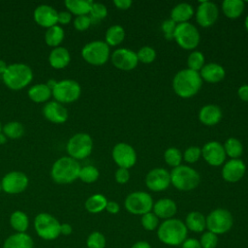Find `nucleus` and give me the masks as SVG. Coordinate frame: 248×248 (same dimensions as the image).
<instances>
[{
	"instance_id": "f257e3e1",
	"label": "nucleus",
	"mask_w": 248,
	"mask_h": 248,
	"mask_svg": "<svg viewBox=\"0 0 248 248\" xmlns=\"http://www.w3.org/2000/svg\"><path fill=\"white\" fill-rule=\"evenodd\" d=\"M202 85V79L199 72L188 68L178 71L172 78V88L174 93L181 98H191L195 96Z\"/></svg>"
},
{
	"instance_id": "f03ea898",
	"label": "nucleus",
	"mask_w": 248,
	"mask_h": 248,
	"mask_svg": "<svg viewBox=\"0 0 248 248\" xmlns=\"http://www.w3.org/2000/svg\"><path fill=\"white\" fill-rule=\"evenodd\" d=\"M188 230L185 224L176 218H170L161 223L157 229V235L161 242L170 245L177 246L187 238Z\"/></svg>"
},
{
	"instance_id": "7ed1b4c3",
	"label": "nucleus",
	"mask_w": 248,
	"mask_h": 248,
	"mask_svg": "<svg viewBox=\"0 0 248 248\" xmlns=\"http://www.w3.org/2000/svg\"><path fill=\"white\" fill-rule=\"evenodd\" d=\"M80 166L72 157L59 158L51 168V177L59 184H68L78 178Z\"/></svg>"
},
{
	"instance_id": "20e7f679",
	"label": "nucleus",
	"mask_w": 248,
	"mask_h": 248,
	"mask_svg": "<svg viewBox=\"0 0 248 248\" xmlns=\"http://www.w3.org/2000/svg\"><path fill=\"white\" fill-rule=\"evenodd\" d=\"M2 76L4 83L13 90L22 89L27 86L33 78L31 68L22 63L8 65L7 70Z\"/></svg>"
},
{
	"instance_id": "39448f33",
	"label": "nucleus",
	"mask_w": 248,
	"mask_h": 248,
	"mask_svg": "<svg viewBox=\"0 0 248 248\" xmlns=\"http://www.w3.org/2000/svg\"><path fill=\"white\" fill-rule=\"evenodd\" d=\"M170 183L180 191H191L198 187L201 177L199 172L186 165H180L170 172Z\"/></svg>"
},
{
	"instance_id": "423d86ee",
	"label": "nucleus",
	"mask_w": 248,
	"mask_h": 248,
	"mask_svg": "<svg viewBox=\"0 0 248 248\" xmlns=\"http://www.w3.org/2000/svg\"><path fill=\"white\" fill-rule=\"evenodd\" d=\"M59 221L48 213H40L35 217L34 228L37 234L45 240H53L60 235Z\"/></svg>"
},
{
	"instance_id": "0eeeda50",
	"label": "nucleus",
	"mask_w": 248,
	"mask_h": 248,
	"mask_svg": "<svg viewBox=\"0 0 248 248\" xmlns=\"http://www.w3.org/2000/svg\"><path fill=\"white\" fill-rule=\"evenodd\" d=\"M206 229L215 234H223L229 232L233 225L232 213L225 208H216L206 217Z\"/></svg>"
},
{
	"instance_id": "6e6552de",
	"label": "nucleus",
	"mask_w": 248,
	"mask_h": 248,
	"mask_svg": "<svg viewBox=\"0 0 248 248\" xmlns=\"http://www.w3.org/2000/svg\"><path fill=\"white\" fill-rule=\"evenodd\" d=\"M173 39L180 47L190 50L198 46L200 44L201 35L194 24L190 22H183L176 25Z\"/></svg>"
},
{
	"instance_id": "1a4fd4ad",
	"label": "nucleus",
	"mask_w": 248,
	"mask_h": 248,
	"mask_svg": "<svg viewBox=\"0 0 248 248\" xmlns=\"http://www.w3.org/2000/svg\"><path fill=\"white\" fill-rule=\"evenodd\" d=\"M153 204L152 197L143 191L132 192L124 201V206L128 212L141 216L150 212L153 208Z\"/></svg>"
},
{
	"instance_id": "9d476101",
	"label": "nucleus",
	"mask_w": 248,
	"mask_h": 248,
	"mask_svg": "<svg viewBox=\"0 0 248 248\" xmlns=\"http://www.w3.org/2000/svg\"><path fill=\"white\" fill-rule=\"evenodd\" d=\"M81 56L87 63L94 66H101L108 60L109 46L103 41L90 42L82 47Z\"/></svg>"
},
{
	"instance_id": "9b49d317",
	"label": "nucleus",
	"mask_w": 248,
	"mask_h": 248,
	"mask_svg": "<svg viewBox=\"0 0 248 248\" xmlns=\"http://www.w3.org/2000/svg\"><path fill=\"white\" fill-rule=\"evenodd\" d=\"M93 149V140L88 134L78 133L67 142V152L70 157L79 160L89 156Z\"/></svg>"
},
{
	"instance_id": "f8f14e48",
	"label": "nucleus",
	"mask_w": 248,
	"mask_h": 248,
	"mask_svg": "<svg viewBox=\"0 0 248 248\" xmlns=\"http://www.w3.org/2000/svg\"><path fill=\"white\" fill-rule=\"evenodd\" d=\"M81 93L80 85L78 81L73 79H64L57 81L51 90V94L56 102L73 103L77 101Z\"/></svg>"
},
{
	"instance_id": "ddd939ff",
	"label": "nucleus",
	"mask_w": 248,
	"mask_h": 248,
	"mask_svg": "<svg viewBox=\"0 0 248 248\" xmlns=\"http://www.w3.org/2000/svg\"><path fill=\"white\" fill-rule=\"evenodd\" d=\"M112 159L119 168L129 170L137 162V153L134 147L126 142L116 143L111 151Z\"/></svg>"
},
{
	"instance_id": "4468645a",
	"label": "nucleus",
	"mask_w": 248,
	"mask_h": 248,
	"mask_svg": "<svg viewBox=\"0 0 248 248\" xmlns=\"http://www.w3.org/2000/svg\"><path fill=\"white\" fill-rule=\"evenodd\" d=\"M145 184L153 192L164 191L170 184V174L164 168L152 169L145 176Z\"/></svg>"
},
{
	"instance_id": "2eb2a0df",
	"label": "nucleus",
	"mask_w": 248,
	"mask_h": 248,
	"mask_svg": "<svg viewBox=\"0 0 248 248\" xmlns=\"http://www.w3.org/2000/svg\"><path fill=\"white\" fill-rule=\"evenodd\" d=\"M28 185L27 176L21 171L8 172L1 181L2 189L8 194H19L23 192Z\"/></svg>"
},
{
	"instance_id": "dca6fc26",
	"label": "nucleus",
	"mask_w": 248,
	"mask_h": 248,
	"mask_svg": "<svg viewBox=\"0 0 248 248\" xmlns=\"http://www.w3.org/2000/svg\"><path fill=\"white\" fill-rule=\"evenodd\" d=\"M202 150V156L204 161L213 167H219L225 163L226 152L222 143L216 140L206 142Z\"/></svg>"
},
{
	"instance_id": "f3484780",
	"label": "nucleus",
	"mask_w": 248,
	"mask_h": 248,
	"mask_svg": "<svg viewBox=\"0 0 248 248\" xmlns=\"http://www.w3.org/2000/svg\"><path fill=\"white\" fill-rule=\"evenodd\" d=\"M219 16L217 5L211 1H201L196 12V20L202 27L213 25Z\"/></svg>"
},
{
	"instance_id": "a211bd4d",
	"label": "nucleus",
	"mask_w": 248,
	"mask_h": 248,
	"mask_svg": "<svg viewBox=\"0 0 248 248\" xmlns=\"http://www.w3.org/2000/svg\"><path fill=\"white\" fill-rule=\"evenodd\" d=\"M111 62L114 67L122 71H131L139 63L137 52L132 49L121 47L115 49L111 54Z\"/></svg>"
},
{
	"instance_id": "6ab92c4d",
	"label": "nucleus",
	"mask_w": 248,
	"mask_h": 248,
	"mask_svg": "<svg viewBox=\"0 0 248 248\" xmlns=\"http://www.w3.org/2000/svg\"><path fill=\"white\" fill-rule=\"evenodd\" d=\"M246 166L240 159H231L224 163L222 168V177L228 182H237L245 174Z\"/></svg>"
},
{
	"instance_id": "aec40b11",
	"label": "nucleus",
	"mask_w": 248,
	"mask_h": 248,
	"mask_svg": "<svg viewBox=\"0 0 248 248\" xmlns=\"http://www.w3.org/2000/svg\"><path fill=\"white\" fill-rule=\"evenodd\" d=\"M57 11L49 5H40L34 11L35 21L43 27H52L57 23Z\"/></svg>"
},
{
	"instance_id": "412c9836",
	"label": "nucleus",
	"mask_w": 248,
	"mask_h": 248,
	"mask_svg": "<svg viewBox=\"0 0 248 248\" xmlns=\"http://www.w3.org/2000/svg\"><path fill=\"white\" fill-rule=\"evenodd\" d=\"M44 116L50 122L53 123H64L68 119V111L62 104L51 101L45 105L43 108Z\"/></svg>"
},
{
	"instance_id": "4be33fe9",
	"label": "nucleus",
	"mask_w": 248,
	"mask_h": 248,
	"mask_svg": "<svg viewBox=\"0 0 248 248\" xmlns=\"http://www.w3.org/2000/svg\"><path fill=\"white\" fill-rule=\"evenodd\" d=\"M153 213L161 219H170L173 218L177 211V205L174 201L169 198H163L158 200L153 204Z\"/></svg>"
},
{
	"instance_id": "5701e85b",
	"label": "nucleus",
	"mask_w": 248,
	"mask_h": 248,
	"mask_svg": "<svg viewBox=\"0 0 248 248\" xmlns=\"http://www.w3.org/2000/svg\"><path fill=\"white\" fill-rule=\"evenodd\" d=\"M200 76L202 80L210 83H216L221 81L225 78L226 72L224 67L220 64L210 62L204 64V66L201 70Z\"/></svg>"
},
{
	"instance_id": "b1692460",
	"label": "nucleus",
	"mask_w": 248,
	"mask_h": 248,
	"mask_svg": "<svg viewBox=\"0 0 248 248\" xmlns=\"http://www.w3.org/2000/svg\"><path fill=\"white\" fill-rule=\"evenodd\" d=\"M222 118V110L219 106L209 104L203 106L199 111L200 121L206 126L216 125Z\"/></svg>"
},
{
	"instance_id": "393cba45",
	"label": "nucleus",
	"mask_w": 248,
	"mask_h": 248,
	"mask_svg": "<svg viewBox=\"0 0 248 248\" xmlns=\"http://www.w3.org/2000/svg\"><path fill=\"white\" fill-rule=\"evenodd\" d=\"M194 16V8L191 4L181 2L175 5L170 11V19L175 23L188 22V20Z\"/></svg>"
},
{
	"instance_id": "a878e982",
	"label": "nucleus",
	"mask_w": 248,
	"mask_h": 248,
	"mask_svg": "<svg viewBox=\"0 0 248 248\" xmlns=\"http://www.w3.org/2000/svg\"><path fill=\"white\" fill-rule=\"evenodd\" d=\"M71 56L67 48L63 46L54 47L48 56V61L51 67L55 69H63L70 63Z\"/></svg>"
},
{
	"instance_id": "bb28decb",
	"label": "nucleus",
	"mask_w": 248,
	"mask_h": 248,
	"mask_svg": "<svg viewBox=\"0 0 248 248\" xmlns=\"http://www.w3.org/2000/svg\"><path fill=\"white\" fill-rule=\"evenodd\" d=\"M33 239L26 232H16L5 240L3 248H33Z\"/></svg>"
},
{
	"instance_id": "cd10ccee",
	"label": "nucleus",
	"mask_w": 248,
	"mask_h": 248,
	"mask_svg": "<svg viewBox=\"0 0 248 248\" xmlns=\"http://www.w3.org/2000/svg\"><path fill=\"white\" fill-rule=\"evenodd\" d=\"M184 224L187 230L194 232H202L206 228V219L202 213L199 211H191L187 214Z\"/></svg>"
},
{
	"instance_id": "c85d7f7f",
	"label": "nucleus",
	"mask_w": 248,
	"mask_h": 248,
	"mask_svg": "<svg viewBox=\"0 0 248 248\" xmlns=\"http://www.w3.org/2000/svg\"><path fill=\"white\" fill-rule=\"evenodd\" d=\"M244 8L245 5L242 0H224L222 2V11L229 18L239 17L243 13Z\"/></svg>"
},
{
	"instance_id": "c756f323",
	"label": "nucleus",
	"mask_w": 248,
	"mask_h": 248,
	"mask_svg": "<svg viewBox=\"0 0 248 248\" xmlns=\"http://www.w3.org/2000/svg\"><path fill=\"white\" fill-rule=\"evenodd\" d=\"M51 95V90L46 83L35 84L28 90L29 98L35 103H45Z\"/></svg>"
},
{
	"instance_id": "7c9ffc66",
	"label": "nucleus",
	"mask_w": 248,
	"mask_h": 248,
	"mask_svg": "<svg viewBox=\"0 0 248 248\" xmlns=\"http://www.w3.org/2000/svg\"><path fill=\"white\" fill-rule=\"evenodd\" d=\"M93 1L91 0H66L65 6L71 14L78 16H83L90 13Z\"/></svg>"
},
{
	"instance_id": "2f4dec72",
	"label": "nucleus",
	"mask_w": 248,
	"mask_h": 248,
	"mask_svg": "<svg viewBox=\"0 0 248 248\" xmlns=\"http://www.w3.org/2000/svg\"><path fill=\"white\" fill-rule=\"evenodd\" d=\"M125 38V30L121 25L114 24L108 28L106 32V43L109 46H117L123 42Z\"/></svg>"
},
{
	"instance_id": "473e14b6",
	"label": "nucleus",
	"mask_w": 248,
	"mask_h": 248,
	"mask_svg": "<svg viewBox=\"0 0 248 248\" xmlns=\"http://www.w3.org/2000/svg\"><path fill=\"white\" fill-rule=\"evenodd\" d=\"M108 200L102 194H94L85 202V208L90 213H99L106 209Z\"/></svg>"
},
{
	"instance_id": "72a5a7b5",
	"label": "nucleus",
	"mask_w": 248,
	"mask_h": 248,
	"mask_svg": "<svg viewBox=\"0 0 248 248\" xmlns=\"http://www.w3.org/2000/svg\"><path fill=\"white\" fill-rule=\"evenodd\" d=\"M64 39V30L59 25H54L52 27L47 28L46 34H45V41L46 45L49 46L57 47L62 43Z\"/></svg>"
},
{
	"instance_id": "f704fd0d",
	"label": "nucleus",
	"mask_w": 248,
	"mask_h": 248,
	"mask_svg": "<svg viewBox=\"0 0 248 248\" xmlns=\"http://www.w3.org/2000/svg\"><path fill=\"white\" fill-rule=\"evenodd\" d=\"M10 224L16 232H25L29 226V219L23 211L16 210L12 213L10 217Z\"/></svg>"
},
{
	"instance_id": "c9c22d12",
	"label": "nucleus",
	"mask_w": 248,
	"mask_h": 248,
	"mask_svg": "<svg viewBox=\"0 0 248 248\" xmlns=\"http://www.w3.org/2000/svg\"><path fill=\"white\" fill-rule=\"evenodd\" d=\"M226 155L232 159H239L243 153V144L236 138H229L223 144Z\"/></svg>"
},
{
	"instance_id": "e433bc0d",
	"label": "nucleus",
	"mask_w": 248,
	"mask_h": 248,
	"mask_svg": "<svg viewBox=\"0 0 248 248\" xmlns=\"http://www.w3.org/2000/svg\"><path fill=\"white\" fill-rule=\"evenodd\" d=\"M3 132L4 135L10 139H19L23 136L24 134V128L21 123L17 121H11L3 127Z\"/></svg>"
},
{
	"instance_id": "4c0bfd02",
	"label": "nucleus",
	"mask_w": 248,
	"mask_h": 248,
	"mask_svg": "<svg viewBox=\"0 0 248 248\" xmlns=\"http://www.w3.org/2000/svg\"><path fill=\"white\" fill-rule=\"evenodd\" d=\"M204 61H205V59H204L203 53L202 51L195 50V51L191 52L187 58L188 69L199 72L204 66V64H205Z\"/></svg>"
},
{
	"instance_id": "58836bf2",
	"label": "nucleus",
	"mask_w": 248,
	"mask_h": 248,
	"mask_svg": "<svg viewBox=\"0 0 248 248\" xmlns=\"http://www.w3.org/2000/svg\"><path fill=\"white\" fill-rule=\"evenodd\" d=\"M182 158H183V155H182L181 151L178 148L173 147V146L166 149V151L164 153V159H165L166 163L173 168L181 165Z\"/></svg>"
},
{
	"instance_id": "ea45409f",
	"label": "nucleus",
	"mask_w": 248,
	"mask_h": 248,
	"mask_svg": "<svg viewBox=\"0 0 248 248\" xmlns=\"http://www.w3.org/2000/svg\"><path fill=\"white\" fill-rule=\"evenodd\" d=\"M78 178L85 183H93L99 178V170L94 166H85L80 168Z\"/></svg>"
},
{
	"instance_id": "a19ab883",
	"label": "nucleus",
	"mask_w": 248,
	"mask_h": 248,
	"mask_svg": "<svg viewBox=\"0 0 248 248\" xmlns=\"http://www.w3.org/2000/svg\"><path fill=\"white\" fill-rule=\"evenodd\" d=\"M137 57L140 62H142L144 64H149L155 60L156 51L153 47L149 46H144L138 50Z\"/></svg>"
},
{
	"instance_id": "79ce46f5",
	"label": "nucleus",
	"mask_w": 248,
	"mask_h": 248,
	"mask_svg": "<svg viewBox=\"0 0 248 248\" xmlns=\"http://www.w3.org/2000/svg\"><path fill=\"white\" fill-rule=\"evenodd\" d=\"M87 248H105L106 247V237L100 232H91L86 239Z\"/></svg>"
},
{
	"instance_id": "37998d69",
	"label": "nucleus",
	"mask_w": 248,
	"mask_h": 248,
	"mask_svg": "<svg viewBox=\"0 0 248 248\" xmlns=\"http://www.w3.org/2000/svg\"><path fill=\"white\" fill-rule=\"evenodd\" d=\"M140 222L141 226L146 231H154L159 227V218L151 211L143 214L141 216Z\"/></svg>"
},
{
	"instance_id": "c03bdc74",
	"label": "nucleus",
	"mask_w": 248,
	"mask_h": 248,
	"mask_svg": "<svg viewBox=\"0 0 248 248\" xmlns=\"http://www.w3.org/2000/svg\"><path fill=\"white\" fill-rule=\"evenodd\" d=\"M89 14H90L91 20L92 19L100 20V19H103V18H105L107 16L108 9L102 3H95V2H93Z\"/></svg>"
},
{
	"instance_id": "a18cd8bd",
	"label": "nucleus",
	"mask_w": 248,
	"mask_h": 248,
	"mask_svg": "<svg viewBox=\"0 0 248 248\" xmlns=\"http://www.w3.org/2000/svg\"><path fill=\"white\" fill-rule=\"evenodd\" d=\"M199 241L202 248H215L218 244V236L217 234L207 231L202 233Z\"/></svg>"
},
{
	"instance_id": "49530a36",
	"label": "nucleus",
	"mask_w": 248,
	"mask_h": 248,
	"mask_svg": "<svg viewBox=\"0 0 248 248\" xmlns=\"http://www.w3.org/2000/svg\"><path fill=\"white\" fill-rule=\"evenodd\" d=\"M202 156V150L198 146H189L183 153V159L190 164L196 163Z\"/></svg>"
},
{
	"instance_id": "de8ad7c7",
	"label": "nucleus",
	"mask_w": 248,
	"mask_h": 248,
	"mask_svg": "<svg viewBox=\"0 0 248 248\" xmlns=\"http://www.w3.org/2000/svg\"><path fill=\"white\" fill-rule=\"evenodd\" d=\"M177 23H175L172 19L169 18V19H165L161 25L162 31L164 33V36L167 40H172L173 39V34H174V30L176 27Z\"/></svg>"
},
{
	"instance_id": "09e8293b",
	"label": "nucleus",
	"mask_w": 248,
	"mask_h": 248,
	"mask_svg": "<svg viewBox=\"0 0 248 248\" xmlns=\"http://www.w3.org/2000/svg\"><path fill=\"white\" fill-rule=\"evenodd\" d=\"M92 21L89 16L83 15V16H76L74 20V26L78 31H85L89 28Z\"/></svg>"
},
{
	"instance_id": "8fccbe9b",
	"label": "nucleus",
	"mask_w": 248,
	"mask_h": 248,
	"mask_svg": "<svg viewBox=\"0 0 248 248\" xmlns=\"http://www.w3.org/2000/svg\"><path fill=\"white\" fill-rule=\"evenodd\" d=\"M130 179V172L127 169L118 168L115 171V180L119 184H125Z\"/></svg>"
},
{
	"instance_id": "3c124183",
	"label": "nucleus",
	"mask_w": 248,
	"mask_h": 248,
	"mask_svg": "<svg viewBox=\"0 0 248 248\" xmlns=\"http://www.w3.org/2000/svg\"><path fill=\"white\" fill-rule=\"evenodd\" d=\"M72 19V14L70 12H60L58 13L57 16V22L62 24V25H66L68 24Z\"/></svg>"
},
{
	"instance_id": "603ef678",
	"label": "nucleus",
	"mask_w": 248,
	"mask_h": 248,
	"mask_svg": "<svg viewBox=\"0 0 248 248\" xmlns=\"http://www.w3.org/2000/svg\"><path fill=\"white\" fill-rule=\"evenodd\" d=\"M181 245H182V248H202L200 241L192 237L186 238Z\"/></svg>"
},
{
	"instance_id": "864d4df0",
	"label": "nucleus",
	"mask_w": 248,
	"mask_h": 248,
	"mask_svg": "<svg viewBox=\"0 0 248 248\" xmlns=\"http://www.w3.org/2000/svg\"><path fill=\"white\" fill-rule=\"evenodd\" d=\"M106 210L110 214H116L120 210V206L116 202L113 201H108V203L106 205Z\"/></svg>"
},
{
	"instance_id": "5fc2aeb1",
	"label": "nucleus",
	"mask_w": 248,
	"mask_h": 248,
	"mask_svg": "<svg viewBox=\"0 0 248 248\" xmlns=\"http://www.w3.org/2000/svg\"><path fill=\"white\" fill-rule=\"evenodd\" d=\"M132 0H114L113 4L116 6L117 9L120 10H127L132 6Z\"/></svg>"
},
{
	"instance_id": "6e6d98bb",
	"label": "nucleus",
	"mask_w": 248,
	"mask_h": 248,
	"mask_svg": "<svg viewBox=\"0 0 248 248\" xmlns=\"http://www.w3.org/2000/svg\"><path fill=\"white\" fill-rule=\"evenodd\" d=\"M237 95L238 97L244 101L248 102V84H243L237 89Z\"/></svg>"
},
{
	"instance_id": "4d7b16f0",
	"label": "nucleus",
	"mask_w": 248,
	"mask_h": 248,
	"mask_svg": "<svg viewBox=\"0 0 248 248\" xmlns=\"http://www.w3.org/2000/svg\"><path fill=\"white\" fill-rule=\"evenodd\" d=\"M72 226L68 223H63L60 225V234L63 235H69L72 233Z\"/></svg>"
},
{
	"instance_id": "13d9d810",
	"label": "nucleus",
	"mask_w": 248,
	"mask_h": 248,
	"mask_svg": "<svg viewBox=\"0 0 248 248\" xmlns=\"http://www.w3.org/2000/svg\"><path fill=\"white\" fill-rule=\"evenodd\" d=\"M131 248H152V247L147 241L140 240V241H138V242L134 243Z\"/></svg>"
},
{
	"instance_id": "bf43d9fd",
	"label": "nucleus",
	"mask_w": 248,
	"mask_h": 248,
	"mask_svg": "<svg viewBox=\"0 0 248 248\" xmlns=\"http://www.w3.org/2000/svg\"><path fill=\"white\" fill-rule=\"evenodd\" d=\"M7 68H8V65L6 64V62L4 60L0 59V74L3 75L5 73V71L7 70Z\"/></svg>"
},
{
	"instance_id": "052dcab7",
	"label": "nucleus",
	"mask_w": 248,
	"mask_h": 248,
	"mask_svg": "<svg viewBox=\"0 0 248 248\" xmlns=\"http://www.w3.org/2000/svg\"><path fill=\"white\" fill-rule=\"evenodd\" d=\"M56 82H57V81H55L54 79H49V80L46 82V85L49 87L50 90H52V88L54 87V85L56 84Z\"/></svg>"
},
{
	"instance_id": "680f3d73",
	"label": "nucleus",
	"mask_w": 248,
	"mask_h": 248,
	"mask_svg": "<svg viewBox=\"0 0 248 248\" xmlns=\"http://www.w3.org/2000/svg\"><path fill=\"white\" fill-rule=\"evenodd\" d=\"M7 141V139H6V136L2 133H0V144H3Z\"/></svg>"
},
{
	"instance_id": "e2e57ef3",
	"label": "nucleus",
	"mask_w": 248,
	"mask_h": 248,
	"mask_svg": "<svg viewBox=\"0 0 248 248\" xmlns=\"http://www.w3.org/2000/svg\"><path fill=\"white\" fill-rule=\"evenodd\" d=\"M244 25H245V28H246V30L248 31V15L246 16V17H245V22H244Z\"/></svg>"
},
{
	"instance_id": "0e129e2a",
	"label": "nucleus",
	"mask_w": 248,
	"mask_h": 248,
	"mask_svg": "<svg viewBox=\"0 0 248 248\" xmlns=\"http://www.w3.org/2000/svg\"><path fill=\"white\" fill-rule=\"evenodd\" d=\"M1 189H2V187H1V182H0V191H1Z\"/></svg>"
},
{
	"instance_id": "69168bd1",
	"label": "nucleus",
	"mask_w": 248,
	"mask_h": 248,
	"mask_svg": "<svg viewBox=\"0 0 248 248\" xmlns=\"http://www.w3.org/2000/svg\"><path fill=\"white\" fill-rule=\"evenodd\" d=\"M1 129H2V128H1V123H0V133H1Z\"/></svg>"
}]
</instances>
